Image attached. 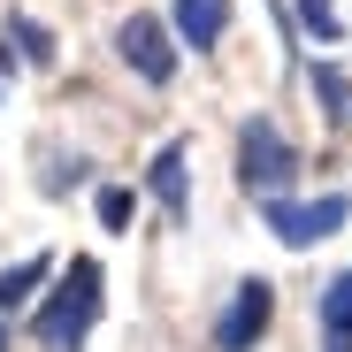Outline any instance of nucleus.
I'll return each instance as SVG.
<instances>
[{"instance_id": "nucleus-8", "label": "nucleus", "mask_w": 352, "mask_h": 352, "mask_svg": "<svg viewBox=\"0 0 352 352\" xmlns=\"http://www.w3.org/2000/svg\"><path fill=\"white\" fill-rule=\"evenodd\" d=\"M322 337H329V352H352V276H329V291H322Z\"/></svg>"}, {"instance_id": "nucleus-9", "label": "nucleus", "mask_w": 352, "mask_h": 352, "mask_svg": "<svg viewBox=\"0 0 352 352\" xmlns=\"http://www.w3.org/2000/svg\"><path fill=\"white\" fill-rule=\"evenodd\" d=\"M46 276H54V253H31V261H16L8 276H0V314H16V307L31 299V291L46 283Z\"/></svg>"}, {"instance_id": "nucleus-3", "label": "nucleus", "mask_w": 352, "mask_h": 352, "mask_svg": "<svg viewBox=\"0 0 352 352\" xmlns=\"http://www.w3.org/2000/svg\"><path fill=\"white\" fill-rule=\"evenodd\" d=\"M344 214H352V199H344V192H322V199H261V222L276 230L283 245H299V253H307V245H322Z\"/></svg>"}, {"instance_id": "nucleus-10", "label": "nucleus", "mask_w": 352, "mask_h": 352, "mask_svg": "<svg viewBox=\"0 0 352 352\" xmlns=\"http://www.w3.org/2000/svg\"><path fill=\"white\" fill-rule=\"evenodd\" d=\"M314 92H322V107H329V123H352V77H344L337 62H314Z\"/></svg>"}, {"instance_id": "nucleus-5", "label": "nucleus", "mask_w": 352, "mask_h": 352, "mask_svg": "<svg viewBox=\"0 0 352 352\" xmlns=\"http://www.w3.org/2000/svg\"><path fill=\"white\" fill-rule=\"evenodd\" d=\"M115 54H123L146 85H168V77H176V46H168L161 16H131L123 31H115Z\"/></svg>"}, {"instance_id": "nucleus-6", "label": "nucleus", "mask_w": 352, "mask_h": 352, "mask_svg": "<svg viewBox=\"0 0 352 352\" xmlns=\"http://www.w3.org/2000/svg\"><path fill=\"white\" fill-rule=\"evenodd\" d=\"M222 31H230V0H176V38L192 54H207Z\"/></svg>"}, {"instance_id": "nucleus-11", "label": "nucleus", "mask_w": 352, "mask_h": 352, "mask_svg": "<svg viewBox=\"0 0 352 352\" xmlns=\"http://www.w3.org/2000/svg\"><path fill=\"white\" fill-rule=\"evenodd\" d=\"M299 23H307V31H314L322 46H329V38L344 31V23H337V0H299Z\"/></svg>"}, {"instance_id": "nucleus-7", "label": "nucleus", "mask_w": 352, "mask_h": 352, "mask_svg": "<svg viewBox=\"0 0 352 352\" xmlns=\"http://www.w3.org/2000/svg\"><path fill=\"white\" fill-rule=\"evenodd\" d=\"M184 161H192V146L176 138V146H161V161H153V199L168 207V222H184L192 214V192H184Z\"/></svg>"}, {"instance_id": "nucleus-12", "label": "nucleus", "mask_w": 352, "mask_h": 352, "mask_svg": "<svg viewBox=\"0 0 352 352\" xmlns=\"http://www.w3.org/2000/svg\"><path fill=\"white\" fill-rule=\"evenodd\" d=\"M16 38H23V62H31V69H46V62H54V38H46V23L16 16Z\"/></svg>"}, {"instance_id": "nucleus-4", "label": "nucleus", "mask_w": 352, "mask_h": 352, "mask_svg": "<svg viewBox=\"0 0 352 352\" xmlns=\"http://www.w3.org/2000/svg\"><path fill=\"white\" fill-rule=\"evenodd\" d=\"M276 322V283L268 276H245L238 283V299H230V314L214 322V352H253Z\"/></svg>"}, {"instance_id": "nucleus-2", "label": "nucleus", "mask_w": 352, "mask_h": 352, "mask_svg": "<svg viewBox=\"0 0 352 352\" xmlns=\"http://www.w3.org/2000/svg\"><path fill=\"white\" fill-rule=\"evenodd\" d=\"M291 176H299V153H291V138L268 123V115H253V123L238 131V184L261 192V199H283Z\"/></svg>"}, {"instance_id": "nucleus-14", "label": "nucleus", "mask_w": 352, "mask_h": 352, "mask_svg": "<svg viewBox=\"0 0 352 352\" xmlns=\"http://www.w3.org/2000/svg\"><path fill=\"white\" fill-rule=\"evenodd\" d=\"M0 352H8V337H0Z\"/></svg>"}, {"instance_id": "nucleus-1", "label": "nucleus", "mask_w": 352, "mask_h": 352, "mask_svg": "<svg viewBox=\"0 0 352 352\" xmlns=\"http://www.w3.org/2000/svg\"><path fill=\"white\" fill-rule=\"evenodd\" d=\"M100 283H107V276H100V261H92V253H77V261H69V276L54 283V299L31 314V337H38L46 352H77V344L92 337V322H100Z\"/></svg>"}, {"instance_id": "nucleus-13", "label": "nucleus", "mask_w": 352, "mask_h": 352, "mask_svg": "<svg viewBox=\"0 0 352 352\" xmlns=\"http://www.w3.org/2000/svg\"><path fill=\"white\" fill-rule=\"evenodd\" d=\"M131 207H138V199H131L123 184H107V192H100V222H107V230H123V222H131Z\"/></svg>"}]
</instances>
